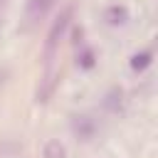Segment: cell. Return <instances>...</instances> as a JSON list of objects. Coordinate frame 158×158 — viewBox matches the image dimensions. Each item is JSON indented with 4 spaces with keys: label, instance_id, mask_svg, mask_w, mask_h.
<instances>
[{
    "label": "cell",
    "instance_id": "obj_1",
    "mask_svg": "<svg viewBox=\"0 0 158 158\" xmlns=\"http://www.w3.org/2000/svg\"><path fill=\"white\" fill-rule=\"evenodd\" d=\"M72 15H74V7L67 5V7L57 15V20L52 22V27H49V32H47V42H44V57H47V62L52 59V54H54L59 40H62L64 32L69 30V25H72Z\"/></svg>",
    "mask_w": 158,
    "mask_h": 158
},
{
    "label": "cell",
    "instance_id": "obj_2",
    "mask_svg": "<svg viewBox=\"0 0 158 158\" xmlns=\"http://www.w3.org/2000/svg\"><path fill=\"white\" fill-rule=\"evenodd\" d=\"M69 131H72V136H74L77 141L89 143V141L96 138V133H99V123H96V118L89 116V114H77V116L69 118Z\"/></svg>",
    "mask_w": 158,
    "mask_h": 158
},
{
    "label": "cell",
    "instance_id": "obj_3",
    "mask_svg": "<svg viewBox=\"0 0 158 158\" xmlns=\"http://www.w3.org/2000/svg\"><path fill=\"white\" fill-rule=\"evenodd\" d=\"M101 20H104L106 27H123V25L131 20V12H128V7H126L123 2H111V5L104 7Z\"/></svg>",
    "mask_w": 158,
    "mask_h": 158
},
{
    "label": "cell",
    "instance_id": "obj_4",
    "mask_svg": "<svg viewBox=\"0 0 158 158\" xmlns=\"http://www.w3.org/2000/svg\"><path fill=\"white\" fill-rule=\"evenodd\" d=\"M74 67L79 72H94L99 67V52L94 47H89V44H81L77 49V54H74Z\"/></svg>",
    "mask_w": 158,
    "mask_h": 158
},
{
    "label": "cell",
    "instance_id": "obj_5",
    "mask_svg": "<svg viewBox=\"0 0 158 158\" xmlns=\"http://www.w3.org/2000/svg\"><path fill=\"white\" fill-rule=\"evenodd\" d=\"M153 59H156L153 47L138 49V52H133V54L128 57V69H131L133 74H143L146 69H151V67H153Z\"/></svg>",
    "mask_w": 158,
    "mask_h": 158
},
{
    "label": "cell",
    "instance_id": "obj_6",
    "mask_svg": "<svg viewBox=\"0 0 158 158\" xmlns=\"http://www.w3.org/2000/svg\"><path fill=\"white\" fill-rule=\"evenodd\" d=\"M123 104H126V99H123V89L121 86H111L104 94V99H101V106L109 114H121L123 111Z\"/></svg>",
    "mask_w": 158,
    "mask_h": 158
},
{
    "label": "cell",
    "instance_id": "obj_7",
    "mask_svg": "<svg viewBox=\"0 0 158 158\" xmlns=\"http://www.w3.org/2000/svg\"><path fill=\"white\" fill-rule=\"evenodd\" d=\"M57 0H27V17L30 20H42L52 7H54Z\"/></svg>",
    "mask_w": 158,
    "mask_h": 158
},
{
    "label": "cell",
    "instance_id": "obj_8",
    "mask_svg": "<svg viewBox=\"0 0 158 158\" xmlns=\"http://www.w3.org/2000/svg\"><path fill=\"white\" fill-rule=\"evenodd\" d=\"M42 158H67V148L59 138H47L42 146Z\"/></svg>",
    "mask_w": 158,
    "mask_h": 158
},
{
    "label": "cell",
    "instance_id": "obj_9",
    "mask_svg": "<svg viewBox=\"0 0 158 158\" xmlns=\"http://www.w3.org/2000/svg\"><path fill=\"white\" fill-rule=\"evenodd\" d=\"M72 30H69V42H72V47L74 49H79L81 44H84V27L81 25H69Z\"/></svg>",
    "mask_w": 158,
    "mask_h": 158
}]
</instances>
